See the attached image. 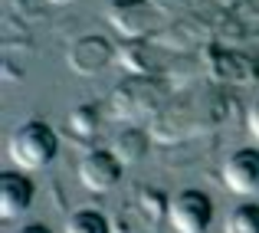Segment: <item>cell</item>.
Instances as JSON below:
<instances>
[{
    "label": "cell",
    "mask_w": 259,
    "mask_h": 233,
    "mask_svg": "<svg viewBox=\"0 0 259 233\" xmlns=\"http://www.w3.org/2000/svg\"><path fill=\"white\" fill-rule=\"evenodd\" d=\"M66 233H108V220L99 210H76L66 220Z\"/></svg>",
    "instance_id": "cell-7"
},
{
    "label": "cell",
    "mask_w": 259,
    "mask_h": 233,
    "mask_svg": "<svg viewBox=\"0 0 259 233\" xmlns=\"http://www.w3.org/2000/svg\"><path fill=\"white\" fill-rule=\"evenodd\" d=\"M246 132L253 135V138L259 141V99L253 102V108L246 112Z\"/></svg>",
    "instance_id": "cell-8"
},
{
    "label": "cell",
    "mask_w": 259,
    "mask_h": 233,
    "mask_svg": "<svg viewBox=\"0 0 259 233\" xmlns=\"http://www.w3.org/2000/svg\"><path fill=\"white\" fill-rule=\"evenodd\" d=\"M53 4H72V0H53Z\"/></svg>",
    "instance_id": "cell-10"
},
{
    "label": "cell",
    "mask_w": 259,
    "mask_h": 233,
    "mask_svg": "<svg viewBox=\"0 0 259 233\" xmlns=\"http://www.w3.org/2000/svg\"><path fill=\"white\" fill-rule=\"evenodd\" d=\"M59 138L46 122H26L7 141V154L20 171H39L56 158Z\"/></svg>",
    "instance_id": "cell-1"
},
{
    "label": "cell",
    "mask_w": 259,
    "mask_h": 233,
    "mask_svg": "<svg viewBox=\"0 0 259 233\" xmlns=\"http://www.w3.org/2000/svg\"><path fill=\"white\" fill-rule=\"evenodd\" d=\"M223 184L240 197L259 194V148H240L223 161Z\"/></svg>",
    "instance_id": "cell-3"
},
{
    "label": "cell",
    "mask_w": 259,
    "mask_h": 233,
    "mask_svg": "<svg viewBox=\"0 0 259 233\" xmlns=\"http://www.w3.org/2000/svg\"><path fill=\"white\" fill-rule=\"evenodd\" d=\"M223 233H259V204H236L227 214Z\"/></svg>",
    "instance_id": "cell-6"
},
{
    "label": "cell",
    "mask_w": 259,
    "mask_h": 233,
    "mask_svg": "<svg viewBox=\"0 0 259 233\" xmlns=\"http://www.w3.org/2000/svg\"><path fill=\"white\" fill-rule=\"evenodd\" d=\"M33 194H36V187H33L30 177L20 174V171H7V174L0 177V214H4L7 220L26 214L30 204H33Z\"/></svg>",
    "instance_id": "cell-5"
},
{
    "label": "cell",
    "mask_w": 259,
    "mask_h": 233,
    "mask_svg": "<svg viewBox=\"0 0 259 233\" xmlns=\"http://www.w3.org/2000/svg\"><path fill=\"white\" fill-rule=\"evenodd\" d=\"M79 181H82V187L95 190V194H105L121 181V161L112 151H102V148L89 151L79 161Z\"/></svg>",
    "instance_id": "cell-4"
},
{
    "label": "cell",
    "mask_w": 259,
    "mask_h": 233,
    "mask_svg": "<svg viewBox=\"0 0 259 233\" xmlns=\"http://www.w3.org/2000/svg\"><path fill=\"white\" fill-rule=\"evenodd\" d=\"M13 233H53V230L43 227V223H26V227H20V230H13Z\"/></svg>",
    "instance_id": "cell-9"
},
{
    "label": "cell",
    "mask_w": 259,
    "mask_h": 233,
    "mask_svg": "<svg viewBox=\"0 0 259 233\" xmlns=\"http://www.w3.org/2000/svg\"><path fill=\"white\" fill-rule=\"evenodd\" d=\"M167 223L177 233H207L213 223V201L203 190H181L167 204Z\"/></svg>",
    "instance_id": "cell-2"
}]
</instances>
